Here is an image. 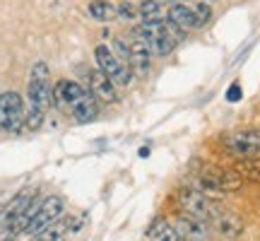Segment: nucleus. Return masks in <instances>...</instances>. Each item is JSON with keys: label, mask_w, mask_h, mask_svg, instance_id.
Listing matches in <instances>:
<instances>
[{"label": "nucleus", "mask_w": 260, "mask_h": 241, "mask_svg": "<svg viewBox=\"0 0 260 241\" xmlns=\"http://www.w3.org/2000/svg\"><path fill=\"white\" fill-rule=\"evenodd\" d=\"M51 104H53L51 70H48L46 63H34L27 84V118H24V128L29 130L41 128Z\"/></svg>", "instance_id": "obj_1"}, {"label": "nucleus", "mask_w": 260, "mask_h": 241, "mask_svg": "<svg viewBox=\"0 0 260 241\" xmlns=\"http://www.w3.org/2000/svg\"><path fill=\"white\" fill-rule=\"evenodd\" d=\"M34 198H37V188H24L0 210V227L5 232L3 239L17 236V234H27V227L39 207Z\"/></svg>", "instance_id": "obj_2"}, {"label": "nucleus", "mask_w": 260, "mask_h": 241, "mask_svg": "<svg viewBox=\"0 0 260 241\" xmlns=\"http://www.w3.org/2000/svg\"><path fill=\"white\" fill-rule=\"evenodd\" d=\"M243 176L236 169H224V167H207L198 176V188L205 191L207 195H224V193H234V191H241Z\"/></svg>", "instance_id": "obj_3"}, {"label": "nucleus", "mask_w": 260, "mask_h": 241, "mask_svg": "<svg viewBox=\"0 0 260 241\" xmlns=\"http://www.w3.org/2000/svg\"><path fill=\"white\" fill-rule=\"evenodd\" d=\"M176 200H178L181 213H188V215H193V217H200V220H205V222H210V220H212V215L219 210L212 195H207L205 191H200L198 186L181 188Z\"/></svg>", "instance_id": "obj_4"}, {"label": "nucleus", "mask_w": 260, "mask_h": 241, "mask_svg": "<svg viewBox=\"0 0 260 241\" xmlns=\"http://www.w3.org/2000/svg\"><path fill=\"white\" fill-rule=\"evenodd\" d=\"M94 58H96V68L102 70L111 82H116V87H128L133 82V70L128 63H123L121 58L111 51V46L99 44L94 48Z\"/></svg>", "instance_id": "obj_5"}, {"label": "nucleus", "mask_w": 260, "mask_h": 241, "mask_svg": "<svg viewBox=\"0 0 260 241\" xmlns=\"http://www.w3.org/2000/svg\"><path fill=\"white\" fill-rule=\"evenodd\" d=\"M27 104L17 92H0V133H17L24 128Z\"/></svg>", "instance_id": "obj_6"}, {"label": "nucleus", "mask_w": 260, "mask_h": 241, "mask_svg": "<svg viewBox=\"0 0 260 241\" xmlns=\"http://www.w3.org/2000/svg\"><path fill=\"white\" fill-rule=\"evenodd\" d=\"M58 217H63V198L48 195V198H44V200L39 203L37 213H34V217H31V222H29V227H27V234L39 236L46 227H51V224L56 222Z\"/></svg>", "instance_id": "obj_7"}, {"label": "nucleus", "mask_w": 260, "mask_h": 241, "mask_svg": "<svg viewBox=\"0 0 260 241\" xmlns=\"http://www.w3.org/2000/svg\"><path fill=\"white\" fill-rule=\"evenodd\" d=\"M234 157H260V130H236L224 140Z\"/></svg>", "instance_id": "obj_8"}, {"label": "nucleus", "mask_w": 260, "mask_h": 241, "mask_svg": "<svg viewBox=\"0 0 260 241\" xmlns=\"http://www.w3.org/2000/svg\"><path fill=\"white\" fill-rule=\"evenodd\" d=\"M210 227L219 239H239L246 232L243 220L236 213H229V210H217L210 220Z\"/></svg>", "instance_id": "obj_9"}, {"label": "nucleus", "mask_w": 260, "mask_h": 241, "mask_svg": "<svg viewBox=\"0 0 260 241\" xmlns=\"http://www.w3.org/2000/svg\"><path fill=\"white\" fill-rule=\"evenodd\" d=\"M174 224H176V232H178V236H181V241L210 239V222H205L200 217H193V215L183 213Z\"/></svg>", "instance_id": "obj_10"}, {"label": "nucleus", "mask_w": 260, "mask_h": 241, "mask_svg": "<svg viewBox=\"0 0 260 241\" xmlns=\"http://www.w3.org/2000/svg\"><path fill=\"white\" fill-rule=\"evenodd\" d=\"M87 82H89V92L104 104H116L118 102V92H116V82H111L106 75L96 68L87 73Z\"/></svg>", "instance_id": "obj_11"}, {"label": "nucleus", "mask_w": 260, "mask_h": 241, "mask_svg": "<svg viewBox=\"0 0 260 241\" xmlns=\"http://www.w3.org/2000/svg\"><path fill=\"white\" fill-rule=\"evenodd\" d=\"M130 70H133V75H138V77H145V75L152 70V51H149V46L142 41L140 37H135L133 34V41H130Z\"/></svg>", "instance_id": "obj_12"}, {"label": "nucleus", "mask_w": 260, "mask_h": 241, "mask_svg": "<svg viewBox=\"0 0 260 241\" xmlns=\"http://www.w3.org/2000/svg\"><path fill=\"white\" fill-rule=\"evenodd\" d=\"M70 111H73V116L80 120V123H92V120L99 116V99L87 89V92L70 106Z\"/></svg>", "instance_id": "obj_13"}, {"label": "nucleus", "mask_w": 260, "mask_h": 241, "mask_svg": "<svg viewBox=\"0 0 260 241\" xmlns=\"http://www.w3.org/2000/svg\"><path fill=\"white\" fill-rule=\"evenodd\" d=\"M167 22L169 24H174L176 29L181 32H188V29H200L198 27V22H195V15L190 5H183V3H174L167 12Z\"/></svg>", "instance_id": "obj_14"}, {"label": "nucleus", "mask_w": 260, "mask_h": 241, "mask_svg": "<svg viewBox=\"0 0 260 241\" xmlns=\"http://www.w3.org/2000/svg\"><path fill=\"white\" fill-rule=\"evenodd\" d=\"M87 92L82 84L73 82V80H60V82H56V87H53V99H56L58 106H73L82 94Z\"/></svg>", "instance_id": "obj_15"}, {"label": "nucleus", "mask_w": 260, "mask_h": 241, "mask_svg": "<svg viewBox=\"0 0 260 241\" xmlns=\"http://www.w3.org/2000/svg\"><path fill=\"white\" fill-rule=\"evenodd\" d=\"M145 236L149 241H181V236L176 232V224H171L167 217H154L149 222Z\"/></svg>", "instance_id": "obj_16"}, {"label": "nucleus", "mask_w": 260, "mask_h": 241, "mask_svg": "<svg viewBox=\"0 0 260 241\" xmlns=\"http://www.w3.org/2000/svg\"><path fill=\"white\" fill-rule=\"evenodd\" d=\"M87 12L92 15V19L96 22H111V19L118 17V8L109 3V0H92L89 5H87Z\"/></svg>", "instance_id": "obj_17"}, {"label": "nucleus", "mask_w": 260, "mask_h": 241, "mask_svg": "<svg viewBox=\"0 0 260 241\" xmlns=\"http://www.w3.org/2000/svg\"><path fill=\"white\" fill-rule=\"evenodd\" d=\"M234 169L243 176V181L260 184V159H255V157H239V162L234 164Z\"/></svg>", "instance_id": "obj_18"}, {"label": "nucleus", "mask_w": 260, "mask_h": 241, "mask_svg": "<svg viewBox=\"0 0 260 241\" xmlns=\"http://www.w3.org/2000/svg\"><path fill=\"white\" fill-rule=\"evenodd\" d=\"M70 229H75L73 222H68V220H63V217H58L56 222L51 224V227H46V229H44V232L39 234L37 239L60 241V239H65V236H68V232H70Z\"/></svg>", "instance_id": "obj_19"}, {"label": "nucleus", "mask_w": 260, "mask_h": 241, "mask_svg": "<svg viewBox=\"0 0 260 241\" xmlns=\"http://www.w3.org/2000/svg\"><path fill=\"white\" fill-rule=\"evenodd\" d=\"M188 5H190V10H193L198 27H205V24L212 19V8L207 5V0H195V3H188Z\"/></svg>", "instance_id": "obj_20"}, {"label": "nucleus", "mask_w": 260, "mask_h": 241, "mask_svg": "<svg viewBox=\"0 0 260 241\" xmlns=\"http://www.w3.org/2000/svg\"><path fill=\"white\" fill-rule=\"evenodd\" d=\"M138 8L142 19H161V3L157 0H142Z\"/></svg>", "instance_id": "obj_21"}, {"label": "nucleus", "mask_w": 260, "mask_h": 241, "mask_svg": "<svg viewBox=\"0 0 260 241\" xmlns=\"http://www.w3.org/2000/svg\"><path fill=\"white\" fill-rule=\"evenodd\" d=\"M116 8H118V17L125 19V22H135V19L140 17V8L135 5V3H128V0H123V3H118Z\"/></svg>", "instance_id": "obj_22"}, {"label": "nucleus", "mask_w": 260, "mask_h": 241, "mask_svg": "<svg viewBox=\"0 0 260 241\" xmlns=\"http://www.w3.org/2000/svg\"><path fill=\"white\" fill-rule=\"evenodd\" d=\"M226 99H229V102H239V99H241V87H239V84H232L229 92H226Z\"/></svg>", "instance_id": "obj_23"}, {"label": "nucleus", "mask_w": 260, "mask_h": 241, "mask_svg": "<svg viewBox=\"0 0 260 241\" xmlns=\"http://www.w3.org/2000/svg\"><path fill=\"white\" fill-rule=\"evenodd\" d=\"M157 3H161V5H169V3H174V0H157Z\"/></svg>", "instance_id": "obj_24"}, {"label": "nucleus", "mask_w": 260, "mask_h": 241, "mask_svg": "<svg viewBox=\"0 0 260 241\" xmlns=\"http://www.w3.org/2000/svg\"><path fill=\"white\" fill-rule=\"evenodd\" d=\"M207 3H210V0H207Z\"/></svg>", "instance_id": "obj_25"}]
</instances>
